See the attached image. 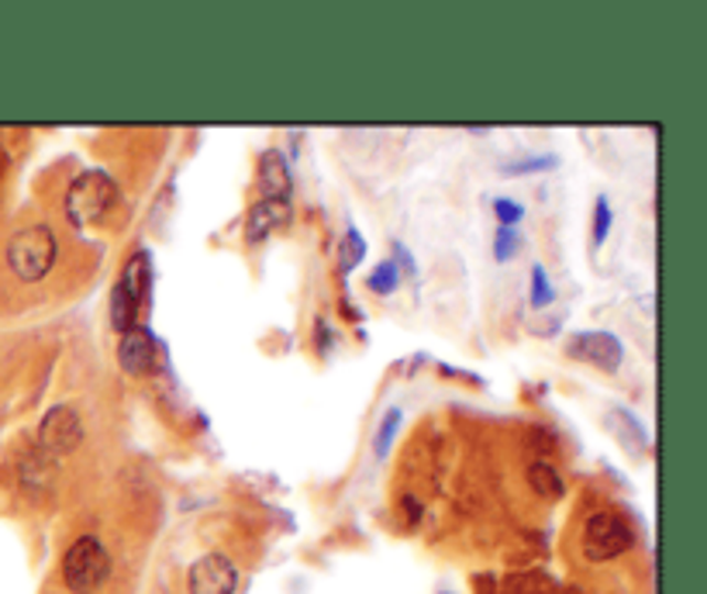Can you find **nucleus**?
Here are the masks:
<instances>
[{
  "label": "nucleus",
  "mask_w": 707,
  "mask_h": 594,
  "mask_svg": "<svg viewBox=\"0 0 707 594\" xmlns=\"http://www.w3.org/2000/svg\"><path fill=\"white\" fill-rule=\"evenodd\" d=\"M118 208V184L104 170H87L73 180L66 194V218L73 225H100Z\"/></svg>",
  "instance_id": "1"
},
{
  "label": "nucleus",
  "mask_w": 707,
  "mask_h": 594,
  "mask_svg": "<svg viewBox=\"0 0 707 594\" xmlns=\"http://www.w3.org/2000/svg\"><path fill=\"white\" fill-rule=\"evenodd\" d=\"M59 242L56 231L48 225H29L8 242V263L18 273V280H42L52 267H56Z\"/></svg>",
  "instance_id": "2"
},
{
  "label": "nucleus",
  "mask_w": 707,
  "mask_h": 594,
  "mask_svg": "<svg viewBox=\"0 0 707 594\" xmlns=\"http://www.w3.org/2000/svg\"><path fill=\"white\" fill-rule=\"evenodd\" d=\"M111 577V557L100 547V539H76L63 557V581L73 594H94Z\"/></svg>",
  "instance_id": "3"
},
{
  "label": "nucleus",
  "mask_w": 707,
  "mask_h": 594,
  "mask_svg": "<svg viewBox=\"0 0 707 594\" xmlns=\"http://www.w3.org/2000/svg\"><path fill=\"white\" fill-rule=\"evenodd\" d=\"M632 547V529L618 511H594L584 526V557L590 563H605Z\"/></svg>",
  "instance_id": "4"
},
{
  "label": "nucleus",
  "mask_w": 707,
  "mask_h": 594,
  "mask_svg": "<svg viewBox=\"0 0 707 594\" xmlns=\"http://www.w3.org/2000/svg\"><path fill=\"white\" fill-rule=\"evenodd\" d=\"M84 443V419L73 404H56L45 411L39 425V446L52 456H69Z\"/></svg>",
  "instance_id": "5"
},
{
  "label": "nucleus",
  "mask_w": 707,
  "mask_h": 594,
  "mask_svg": "<svg viewBox=\"0 0 707 594\" xmlns=\"http://www.w3.org/2000/svg\"><path fill=\"white\" fill-rule=\"evenodd\" d=\"M566 353L573 359H584V364L600 367L608 374H614L621 367V359H624V349L618 343V335H611V332H576L573 339L566 343Z\"/></svg>",
  "instance_id": "6"
},
{
  "label": "nucleus",
  "mask_w": 707,
  "mask_h": 594,
  "mask_svg": "<svg viewBox=\"0 0 707 594\" xmlns=\"http://www.w3.org/2000/svg\"><path fill=\"white\" fill-rule=\"evenodd\" d=\"M235 587H239V571H235V563L221 553L200 557L187 574L191 594H235Z\"/></svg>",
  "instance_id": "7"
},
{
  "label": "nucleus",
  "mask_w": 707,
  "mask_h": 594,
  "mask_svg": "<svg viewBox=\"0 0 707 594\" xmlns=\"http://www.w3.org/2000/svg\"><path fill=\"white\" fill-rule=\"evenodd\" d=\"M118 364L124 374H132V377H142L152 370L155 364V339H152V332L149 328H128L121 335V343H118Z\"/></svg>",
  "instance_id": "8"
},
{
  "label": "nucleus",
  "mask_w": 707,
  "mask_h": 594,
  "mask_svg": "<svg viewBox=\"0 0 707 594\" xmlns=\"http://www.w3.org/2000/svg\"><path fill=\"white\" fill-rule=\"evenodd\" d=\"M286 218H291V208H286V201H270L263 197L259 204H252L249 212V222H246V239L249 242H263L273 228H280Z\"/></svg>",
  "instance_id": "9"
},
{
  "label": "nucleus",
  "mask_w": 707,
  "mask_h": 594,
  "mask_svg": "<svg viewBox=\"0 0 707 594\" xmlns=\"http://www.w3.org/2000/svg\"><path fill=\"white\" fill-rule=\"evenodd\" d=\"M259 184H263V194L270 201H286V194H291V170H286V160L276 149H270L259 163Z\"/></svg>",
  "instance_id": "10"
},
{
  "label": "nucleus",
  "mask_w": 707,
  "mask_h": 594,
  "mask_svg": "<svg viewBox=\"0 0 707 594\" xmlns=\"http://www.w3.org/2000/svg\"><path fill=\"white\" fill-rule=\"evenodd\" d=\"M121 288L132 294L142 307L149 301V288H152V267H149V252H135L132 260L124 263V273H121Z\"/></svg>",
  "instance_id": "11"
},
{
  "label": "nucleus",
  "mask_w": 707,
  "mask_h": 594,
  "mask_svg": "<svg viewBox=\"0 0 707 594\" xmlns=\"http://www.w3.org/2000/svg\"><path fill=\"white\" fill-rule=\"evenodd\" d=\"M139 312H142V304L128 294L121 283L111 291V325L124 335L128 328H135V322H139Z\"/></svg>",
  "instance_id": "12"
},
{
  "label": "nucleus",
  "mask_w": 707,
  "mask_h": 594,
  "mask_svg": "<svg viewBox=\"0 0 707 594\" xmlns=\"http://www.w3.org/2000/svg\"><path fill=\"white\" fill-rule=\"evenodd\" d=\"M529 484L535 487V495H542V498H559L563 495V477L548 467V463H532Z\"/></svg>",
  "instance_id": "13"
},
{
  "label": "nucleus",
  "mask_w": 707,
  "mask_h": 594,
  "mask_svg": "<svg viewBox=\"0 0 707 594\" xmlns=\"http://www.w3.org/2000/svg\"><path fill=\"white\" fill-rule=\"evenodd\" d=\"M362 256H366V242H362V236L356 228H349L342 246H338V267H342V273H349V270H356L362 263Z\"/></svg>",
  "instance_id": "14"
},
{
  "label": "nucleus",
  "mask_w": 707,
  "mask_h": 594,
  "mask_svg": "<svg viewBox=\"0 0 707 594\" xmlns=\"http://www.w3.org/2000/svg\"><path fill=\"white\" fill-rule=\"evenodd\" d=\"M370 291L377 294H394L398 291V263H380L373 273H370Z\"/></svg>",
  "instance_id": "15"
},
{
  "label": "nucleus",
  "mask_w": 707,
  "mask_h": 594,
  "mask_svg": "<svg viewBox=\"0 0 707 594\" xmlns=\"http://www.w3.org/2000/svg\"><path fill=\"white\" fill-rule=\"evenodd\" d=\"M401 425V408H390L387 415H383V425L377 432V456H387L390 443H394V432Z\"/></svg>",
  "instance_id": "16"
},
{
  "label": "nucleus",
  "mask_w": 707,
  "mask_h": 594,
  "mask_svg": "<svg viewBox=\"0 0 707 594\" xmlns=\"http://www.w3.org/2000/svg\"><path fill=\"white\" fill-rule=\"evenodd\" d=\"M608 228H611V204H608V197H597V204H594V246H600L608 239Z\"/></svg>",
  "instance_id": "17"
},
{
  "label": "nucleus",
  "mask_w": 707,
  "mask_h": 594,
  "mask_svg": "<svg viewBox=\"0 0 707 594\" xmlns=\"http://www.w3.org/2000/svg\"><path fill=\"white\" fill-rule=\"evenodd\" d=\"M553 298H556V294H553V283H548V273H545L542 267H535V270H532V304H535V307H545Z\"/></svg>",
  "instance_id": "18"
},
{
  "label": "nucleus",
  "mask_w": 707,
  "mask_h": 594,
  "mask_svg": "<svg viewBox=\"0 0 707 594\" xmlns=\"http://www.w3.org/2000/svg\"><path fill=\"white\" fill-rule=\"evenodd\" d=\"M514 246H518V236H514V228L511 225H501L497 228V239H493V256L497 260H511V252H514Z\"/></svg>",
  "instance_id": "19"
},
{
  "label": "nucleus",
  "mask_w": 707,
  "mask_h": 594,
  "mask_svg": "<svg viewBox=\"0 0 707 594\" xmlns=\"http://www.w3.org/2000/svg\"><path fill=\"white\" fill-rule=\"evenodd\" d=\"M545 166H556V156H535V160H525V163H511L504 173L508 176H521V173H535V170H545Z\"/></svg>",
  "instance_id": "20"
},
{
  "label": "nucleus",
  "mask_w": 707,
  "mask_h": 594,
  "mask_svg": "<svg viewBox=\"0 0 707 594\" xmlns=\"http://www.w3.org/2000/svg\"><path fill=\"white\" fill-rule=\"evenodd\" d=\"M493 212H497V218H501V225H511V228L521 222V215H525V212H521V204H511V201H504V197L493 201Z\"/></svg>",
  "instance_id": "21"
}]
</instances>
